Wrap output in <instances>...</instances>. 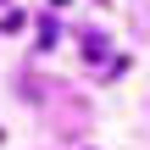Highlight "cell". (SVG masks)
Masks as SVG:
<instances>
[]
</instances>
